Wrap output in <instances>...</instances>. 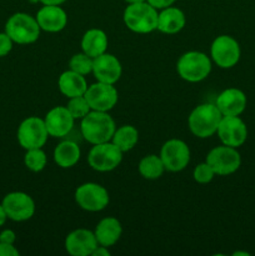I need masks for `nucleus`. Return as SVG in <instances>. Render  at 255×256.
Wrapping results in <instances>:
<instances>
[{
  "label": "nucleus",
  "mask_w": 255,
  "mask_h": 256,
  "mask_svg": "<svg viewBox=\"0 0 255 256\" xmlns=\"http://www.w3.org/2000/svg\"><path fill=\"white\" fill-rule=\"evenodd\" d=\"M66 0H39L42 5H62Z\"/></svg>",
  "instance_id": "c9c22d12"
},
{
  "label": "nucleus",
  "mask_w": 255,
  "mask_h": 256,
  "mask_svg": "<svg viewBox=\"0 0 255 256\" xmlns=\"http://www.w3.org/2000/svg\"><path fill=\"white\" fill-rule=\"evenodd\" d=\"M40 29L48 32H62L68 24V15L60 5H44L36 14Z\"/></svg>",
  "instance_id": "6ab92c4d"
},
{
  "label": "nucleus",
  "mask_w": 255,
  "mask_h": 256,
  "mask_svg": "<svg viewBox=\"0 0 255 256\" xmlns=\"http://www.w3.org/2000/svg\"><path fill=\"white\" fill-rule=\"evenodd\" d=\"M92 256H109L110 255V252L108 250L106 246H102V245H98L96 248H95V250L92 252Z\"/></svg>",
  "instance_id": "f704fd0d"
},
{
  "label": "nucleus",
  "mask_w": 255,
  "mask_h": 256,
  "mask_svg": "<svg viewBox=\"0 0 255 256\" xmlns=\"http://www.w3.org/2000/svg\"><path fill=\"white\" fill-rule=\"evenodd\" d=\"M128 4H136V2H146V0H125Z\"/></svg>",
  "instance_id": "4c0bfd02"
},
{
  "label": "nucleus",
  "mask_w": 255,
  "mask_h": 256,
  "mask_svg": "<svg viewBox=\"0 0 255 256\" xmlns=\"http://www.w3.org/2000/svg\"><path fill=\"white\" fill-rule=\"evenodd\" d=\"M139 140V132L132 125H122V126L115 129L112 135V142L122 150V152H126L132 150Z\"/></svg>",
  "instance_id": "393cba45"
},
{
  "label": "nucleus",
  "mask_w": 255,
  "mask_h": 256,
  "mask_svg": "<svg viewBox=\"0 0 255 256\" xmlns=\"http://www.w3.org/2000/svg\"><path fill=\"white\" fill-rule=\"evenodd\" d=\"M16 240V234L12 230L5 229L0 232V242H5V244H14Z\"/></svg>",
  "instance_id": "473e14b6"
},
{
  "label": "nucleus",
  "mask_w": 255,
  "mask_h": 256,
  "mask_svg": "<svg viewBox=\"0 0 255 256\" xmlns=\"http://www.w3.org/2000/svg\"><path fill=\"white\" fill-rule=\"evenodd\" d=\"M212 59L222 69L235 66L240 59L239 42L229 35H220L212 42L210 48Z\"/></svg>",
  "instance_id": "f8f14e48"
},
{
  "label": "nucleus",
  "mask_w": 255,
  "mask_h": 256,
  "mask_svg": "<svg viewBox=\"0 0 255 256\" xmlns=\"http://www.w3.org/2000/svg\"><path fill=\"white\" fill-rule=\"evenodd\" d=\"M218 136L224 145L239 148L248 138V128L239 116H222L218 128Z\"/></svg>",
  "instance_id": "4468645a"
},
{
  "label": "nucleus",
  "mask_w": 255,
  "mask_h": 256,
  "mask_svg": "<svg viewBox=\"0 0 255 256\" xmlns=\"http://www.w3.org/2000/svg\"><path fill=\"white\" fill-rule=\"evenodd\" d=\"M75 119L70 114L66 106H55L45 115V126L49 136L62 138L66 136L74 126Z\"/></svg>",
  "instance_id": "dca6fc26"
},
{
  "label": "nucleus",
  "mask_w": 255,
  "mask_h": 256,
  "mask_svg": "<svg viewBox=\"0 0 255 256\" xmlns=\"http://www.w3.org/2000/svg\"><path fill=\"white\" fill-rule=\"evenodd\" d=\"M152 6H154L155 9H165L168 6H172L176 0H146Z\"/></svg>",
  "instance_id": "72a5a7b5"
},
{
  "label": "nucleus",
  "mask_w": 255,
  "mask_h": 256,
  "mask_svg": "<svg viewBox=\"0 0 255 256\" xmlns=\"http://www.w3.org/2000/svg\"><path fill=\"white\" fill-rule=\"evenodd\" d=\"M66 108L75 120L82 119L85 115H88L90 112H92V108H90L89 102H88V100L85 99L84 95L70 98Z\"/></svg>",
  "instance_id": "c85d7f7f"
},
{
  "label": "nucleus",
  "mask_w": 255,
  "mask_h": 256,
  "mask_svg": "<svg viewBox=\"0 0 255 256\" xmlns=\"http://www.w3.org/2000/svg\"><path fill=\"white\" fill-rule=\"evenodd\" d=\"M234 255H245V256H249V252H234Z\"/></svg>",
  "instance_id": "58836bf2"
},
{
  "label": "nucleus",
  "mask_w": 255,
  "mask_h": 256,
  "mask_svg": "<svg viewBox=\"0 0 255 256\" xmlns=\"http://www.w3.org/2000/svg\"><path fill=\"white\" fill-rule=\"evenodd\" d=\"M124 152L112 142L95 144L88 155V162L95 172H112L120 165Z\"/></svg>",
  "instance_id": "423d86ee"
},
{
  "label": "nucleus",
  "mask_w": 255,
  "mask_h": 256,
  "mask_svg": "<svg viewBox=\"0 0 255 256\" xmlns=\"http://www.w3.org/2000/svg\"><path fill=\"white\" fill-rule=\"evenodd\" d=\"M222 119V112L215 104L198 105L190 112L188 124L189 129L195 136L206 139L218 132L220 122Z\"/></svg>",
  "instance_id": "f03ea898"
},
{
  "label": "nucleus",
  "mask_w": 255,
  "mask_h": 256,
  "mask_svg": "<svg viewBox=\"0 0 255 256\" xmlns=\"http://www.w3.org/2000/svg\"><path fill=\"white\" fill-rule=\"evenodd\" d=\"M96 238L88 229H76L65 239V249L72 256H89L98 246Z\"/></svg>",
  "instance_id": "f3484780"
},
{
  "label": "nucleus",
  "mask_w": 255,
  "mask_h": 256,
  "mask_svg": "<svg viewBox=\"0 0 255 256\" xmlns=\"http://www.w3.org/2000/svg\"><path fill=\"white\" fill-rule=\"evenodd\" d=\"M80 155H82V152L76 142L72 140H65L55 148L54 162H56L58 166L62 169H69L79 162Z\"/></svg>",
  "instance_id": "b1692460"
},
{
  "label": "nucleus",
  "mask_w": 255,
  "mask_h": 256,
  "mask_svg": "<svg viewBox=\"0 0 255 256\" xmlns=\"http://www.w3.org/2000/svg\"><path fill=\"white\" fill-rule=\"evenodd\" d=\"M115 129V122L108 114V112L92 110L82 118L80 122L82 138L92 145L112 142Z\"/></svg>",
  "instance_id": "f257e3e1"
},
{
  "label": "nucleus",
  "mask_w": 255,
  "mask_h": 256,
  "mask_svg": "<svg viewBox=\"0 0 255 256\" xmlns=\"http://www.w3.org/2000/svg\"><path fill=\"white\" fill-rule=\"evenodd\" d=\"M58 86H59L60 92L69 99L84 95L88 89L84 75L72 72V70H66L60 75L58 80Z\"/></svg>",
  "instance_id": "4be33fe9"
},
{
  "label": "nucleus",
  "mask_w": 255,
  "mask_h": 256,
  "mask_svg": "<svg viewBox=\"0 0 255 256\" xmlns=\"http://www.w3.org/2000/svg\"><path fill=\"white\" fill-rule=\"evenodd\" d=\"M185 15L180 9L168 6L158 14V29L164 34H176L185 26Z\"/></svg>",
  "instance_id": "412c9836"
},
{
  "label": "nucleus",
  "mask_w": 255,
  "mask_h": 256,
  "mask_svg": "<svg viewBox=\"0 0 255 256\" xmlns=\"http://www.w3.org/2000/svg\"><path fill=\"white\" fill-rule=\"evenodd\" d=\"M85 99L89 102L92 110L96 112H109L118 102V90L114 84L98 82L88 86L84 94Z\"/></svg>",
  "instance_id": "ddd939ff"
},
{
  "label": "nucleus",
  "mask_w": 255,
  "mask_h": 256,
  "mask_svg": "<svg viewBox=\"0 0 255 256\" xmlns=\"http://www.w3.org/2000/svg\"><path fill=\"white\" fill-rule=\"evenodd\" d=\"M122 19L128 29L138 34H148L158 29V10L148 2L128 5Z\"/></svg>",
  "instance_id": "7ed1b4c3"
},
{
  "label": "nucleus",
  "mask_w": 255,
  "mask_h": 256,
  "mask_svg": "<svg viewBox=\"0 0 255 256\" xmlns=\"http://www.w3.org/2000/svg\"><path fill=\"white\" fill-rule=\"evenodd\" d=\"M40 26L36 18L26 12H15L5 24V32L14 42L20 45L32 44L39 39Z\"/></svg>",
  "instance_id": "20e7f679"
},
{
  "label": "nucleus",
  "mask_w": 255,
  "mask_h": 256,
  "mask_svg": "<svg viewBox=\"0 0 255 256\" xmlns=\"http://www.w3.org/2000/svg\"><path fill=\"white\" fill-rule=\"evenodd\" d=\"M122 68L116 56L109 52L94 58L92 62V74L98 82L115 84L120 79Z\"/></svg>",
  "instance_id": "2eb2a0df"
},
{
  "label": "nucleus",
  "mask_w": 255,
  "mask_h": 256,
  "mask_svg": "<svg viewBox=\"0 0 255 256\" xmlns=\"http://www.w3.org/2000/svg\"><path fill=\"white\" fill-rule=\"evenodd\" d=\"M8 219L12 222H26L35 212V202L29 194L22 192H12L4 196L2 202Z\"/></svg>",
  "instance_id": "9b49d317"
},
{
  "label": "nucleus",
  "mask_w": 255,
  "mask_h": 256,
  "mask_svg": "<svg viewBox=\"0 0 255 256\" xmlns=\"http://www.w3.org/2000/svg\"><path fill=\"white\" fill-rule=\"evenodd\" d=\"M206 162L212 168L215 175L226 176L234 174L242 165V156L236 148L222 144L209 152L206 155Z\"/></svg>",
  "instance_id": "6e6552de"
},
{
  "label": "nucleus",
  "mask_w": 255,
  "mask_h": 256,
  "mask_svg": "<svg viewBox=\"0 0 255 256\" xmlns=\"http://www.w3.org/2000/svg\"><path fill=\"white\" fill-rule=\"evenodd\" d=\"M160 159L165 170L179 172L188 166L190 162V149L185 142L180 139H170L162 146Z\"/></svg>",
  "instance_id": "9d476101"
},
{
  "label": "nucleus",
  "mask_w": 255,
  "mask_h": 256,
  "mask_svg": "<svg viewBox=\"0 0 255 256\" xmlns=\"http://www.w3.org/2000/svg\"><path fill=\"white\" fill-rule=\"evenodd\" d=\"M12 44H14V42L10 39L6 32H0V58L6 56L12 52Z\"/></svg>",
  "instance_id": "7c9ffc66"
},
{
  "label": "nucleus",
  "mask_w": 255,
  "mask_h": 256,
  "mask_svg": "<svg viewBox=\"0 0 255 256\" xmlns=\"http://www.w3.org/2000/svg\"><path fill=\"white\" fill-rule=\"evenodd\" d=\"M18 142L25 150L42 148L49 138L44 119L29 116L20 122L18 128Z\"/></svg>",
  "instance_id": "0eeeda50"
},
{
  "label": "nucleus",
  "mask_w": 255,
  "mask_h": 256,
  "mask_svg": "<svg viewBox=\"0 0 255 256\" xmlns=\"http://www.w3.org/2000/svg\"><path fill=\"white\" fill-rule=\"evenodd\" d=\"M109 192L96 182H85L75 192V202L86 212H102L109 204Z\"/></svg>",
  "instance_id": "1a4fd4ad"
},
{
  "label": "nucleus",
  "mask_w": 255,
  "mask_h": 256,
  "mask_svg": "<svg viewBox=\"0 0 255 256\" xmlns=\"http://www.w3.org/2000/svg\"><path fill=\"white\" fill-rule=\"evenodd\" d=\"M139 172L144 179L156 180L165 172V166L158 155H146L139 162Z\"/></svg>",
  "instance_id": "a878e982"
},
{
  "label": "nucleus",
  "mask_w": 255,
  "mask_h": 256,
  "mask_svg": "<svg viewBox=\"0 0 255 256\" xmlns=\"http://www.w3.org/2000/svg\"><path fill=\"white\" fill-rule=\"evenodd\" d=\"M82 52L92 59L106 52L108 36L105 32L100 29H89L85 32L82 39Z\"/></svg>",
  "instance_id": "5701e85b"
},
{
  "label": "nucleus",
  "mask_w": 255,
  "mask_h": 256,
  "mask_svg": "<svg viewBox=\"0 0 255 256\" xmlns=\"http://www.w3.org/2000/svg\"><path fill=\"white\" fill-rule=\"evenodd\" d=\"M192 176H194L195 182H199V184H208V182H210L214 179L215 172L212 170V168L205 162L199 164L198 166H195Z\"/></svg>",
  "instance_id": "c756f323"
},
{
  "label": "nucleus",
  "mask_w": 255,
  "mask_h": 256,
  "mask_svg": "<svg viewBox=\"0 0 255 256\" xmlns=\"http://www.w3.org/2000/svg\"><path fill=\"white\" fill-rule=\"evenodd\" d=\"M92 62L94 59L85 52H78V54L72 55L70 59L69 68L72 72H76L85 76V75L92 72Z\"/></svg>",
  "instance_id": "cd10ccee"
},
{
  "label": "nucleus",
  "mask_w": 255,
  "mask_h": 256,
  "mask_svg": "<svg viewBox=\"0 0 255 256\" xmlns=\"http://www.w3.org/2000/svg\"><path fill=\"white\" fill-rule=\"evenodd\" d=\"M19 250L14 246V244L0 242V256H19Z\"/></svg>",
  "instance_id": "2f4dec72"
},
{
  "label": "nucleus",
  "mask_w": 255,
  "mask_h": 256,
  "mask_svg": "<svg viewBox=\"0 0 255 256\" xmlns=\"http://www.w3.org/2000/svg\"><path fill=\"white\" fill-rule=\"evenodd\" d=\"M48 162L46 154L42 152V148L38 149H29L26 150L24 156V164L30 172H40L45 169Z\"/></svg>",
  "instance_id": "bb28decb"
},
{
  "label": "nucleus",
  "mask_w": 255,
  "mask_h": 256,
  "mask_svg": "<svg viewBox=\"0 0 255 256\" xmlns=\"http://www.w3.org/2000/svg\"><path fill=\"white\" fill-rule=\"evenodd\" d=\"M178 74L189 82H202L212 72V60L202 52H188L180 56L176 64Z\"/></svg>",
  "instance_id": "39448f33"
},
{
  "label": "nucleus",
  "mask_w": 255,
  "mask_h": 256,
  "mask_svg": "<svg viewBox=\"0 0 255 256\" xmlns=\"http://www.w3.org/2000/svg\"><path fill=\"white\" fill-rule=\"evenodd\" d=\"M215 105L222 116H239L246 108V96L236 88H229L219 94Z\"/></svg>",
  "instance_id": "a211bd4d"
},
{
  "label": "nucleus",
  "mask_w": 255,
  "mask_h": 256,
  "mask_svg": "<svg viewBox=\"0 0 255 256\" xmlns=\"http://www.w3.org/2000/svg\"><path fill=\"white\" fill-rule=\"evenodd\" d=\"M95 238L99 245L102 246H112L116 244L122 234V226L120 222L115 218H105L100 220L95 228Z\"/></svg>",
  "instance_id": "aec40b11"
},
{
  "label": "nucleus",
  "mask_w": 255,
  "mask_h": 256,
  "mask_svg": "<svg viewBox=\"0 0 255 256\" xmlns=\"http://www.w3.org/2000/svg\"><path fill=\"white\" fill-rule=\"evenodd\" d=\"M6 219H8L6 212H5V210H4V208H2V205L0 204V228H2V225L5 224Z\"/></svg>",
  "instance_id": "e433bc0d"
}]
</instances>
